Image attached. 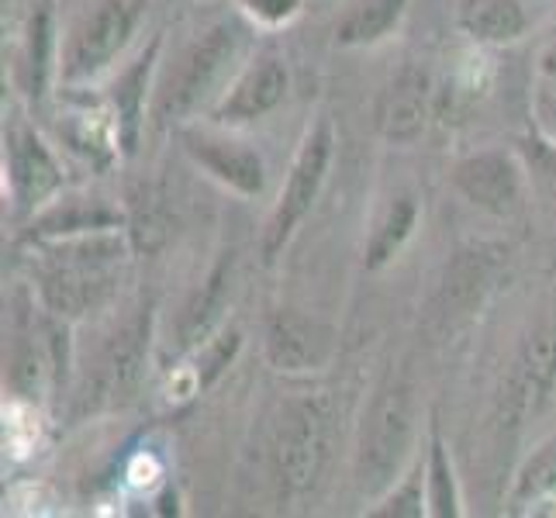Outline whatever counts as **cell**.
I'll list each match as a JSON object with an SVG mask.
<instances>
[{"instance_id":"cell-13","label":"cell","mask_w":556,"mask_h":518,"mask_svg":"<svg viewBox=\"0 0 556 518\" xmlns=\"http://www.w3.org/2000/svg\"><path fill=\"white\" fill-rule=\"evenodd\" d=\"M426 122H429V76L418 66H405L380 98V131L388 142H415Z\"/></svg>"},{"instance_id":"cell-29","label":"cell","mask_w":556,"mask_h":518,"mask_svg":"<svg viewBox=\"0 0 556 518\" xmlns=\"http://www.w3.org/2000/svg\"><path fill=\"white\" fill-rule=\"evenodd\" d=\"M540 118H543V125L549 128V136L556 139V101H553V98L540 104Z\"/></svg>"},{"instance_id":"cell-25","label":"cell","mask_w":556,"mask_h":518,"mask_svg":"<svg viewBox=\"0 0 556 518\" xmlns=\"http://www.w3.org/2000/svg\"><path fill=\"white\" fill-rule=\"evenodd\" d=\"M28 70H31V87L35 93H42L46 84V66H49V11L38 8L31 17V31H28Z\"/></svg>"},{"instance_id":"cell-22","label":"cell","mask_w":556,"mask_h":518,"mask_svg":"<svg viewBox=\"0 0 556 518\" xmlns=\"http://www.w3.org/2000/svg\"><path fill=\"white\" fill-rule=\"evenodd\" d=\"M426 484H429V515L435 518H456L459 515V497H456V477L450 467V456L439 432H432L429 446V464H426Z\"/></svg>"},{"instance_id":"cell-23","label":"cell","mask_w":556,"mask_h":518,"mask_svg":"<svg viewBox=\"0 0 556 518\" xmlns=\"http://www.w3.org/2000/svg\"><path fill=\"white\" fill-rule=\"evenodd\" d=\"M526 160H529L535 194L543 198L549 215L556 218V146L532 139V142H526Z\"/></svg>"},{"instance_id":"cell-14","label":"cell","mask_w":556,"mask_h":518,"mask_svg":"<svg viewBox=\"0 0 556 518\" xmlns=\"http://www.w3.org/2000/svg\"><path fill=\"white\" fill-rule=\"evenodd\" d=\"M556 380V329H540L519 353L511 374V412L515 418L535 415L553 391Z\"/></svg>"},{"instance_id":"cell-27","label":"cell","mask_w":556,"mask_h":518,"mask_svg":"<svg viewBox=\"0 0 556 518\" xmlns=\"http://www.w3.org/2000/svg\"><path fill=\"white\" fill-rule=\"evenodd\" d=\"M236 350H239V332H228V336L211 342L207 350H204V359H201V383L215 380L228 367V363H232Z\"/></svg>"},{"instance_id":"cell-3","label":"cell","mask_w":556,"mask_h":518,"mask_svg":"<svg viewBox=\"0 0 556 518\" xmlns=\"http://www.w3.org/2000/svg\"><path fill=\"white\" fill-rule=\"evenodd\" d=\"M239 49H242V31L236 25H215L211 31H204L198 42L180 55L177 70L169 73V80L163 84L156 98V118L160 122L190 118L225 80V73L232 70Z\"/></svg>"},{"instance_id":"cell-5","label":"cell","mask_w":556,"mask_h":518,"mask_svg":"<svg viewBox=\"0 0 556 518\" xmlns=\"http://www.w3.org/2000/svg\"><path fill=\"white\" fill-rule=\"evenodd\" d=\"M146 359H149V312H139L118 332L108 336V342L93 356L87 383L80 391L84 412H104L125 405L139 391Z\"/></svg>"},{"instance_id":"cell-6","label":"cell","mask_w":556,"mask_h":518,"mask_svg":"<svg viewBox=\"0 0 556 518\" xmlns=\"http://www.w3.org/2000/svg\"><path fill=\"white\" fill-rule=\"evenodd\" d=\"M329 160H332V125L321 118L304 136L294 166L287 173V184L280 190V201L270 215V225H266V239H263L266 260H277L280 249L291 242L294 228L308 218V211L315 207L318 190L325 184V173H329Z\"/></svg>"},{"instance_id":"cell-15","label":"cell","mask_w":556,"mask_h":518,"mask_svg":"<svg viewBox=\"0 0 556 518\" xmlns=\"http://www.w3.org/2000/svg\"><path fill=\"white\" fill-rule=\"evenodd\" d=\"M122 225V215L114 207L101 201H87V198H73L49 207L42 218L31 225V239H76V236H90V232H111V228Z\"/></svg>"},{"instance_id":"cell-26","label":"cell","mask_w":556,"mask_h":518,"mask_svg":"<svg viewBox=\"0 0 556 518\" xmlns=\"http://www.w3.org/2000/svg\"><path fill=\"white\" fill-rule=\"evenodd\" d=\"M421 511V488H418V477H408L405 484H394V494L383 502V508H377L374 515L380 518H418Z\"/></svg>"},{"instance_id":"cell-17","label":"cell","mask_w":556,"mask_h":518,"mask_svg":"<svg viewBox=\"0 0 556 518\" xmlns=\"http://www.w3.org/2000/svg\"><path fill=\"white\" fill-rule=\"evenodd\" d=\"M160 55V42H152L136 63H131L122 80L114 84V114H118V142L125 152H136L139 142V128L146 118V90H149V73L152 63Z\"/></svg>"},{"instance_id":"cell-18","label":"cell","mask_w":556,"mask_h":518,"mask_svg":"<svg viewBox=\"0 0 556 518\" xmlns=\"http://www.w3.org/2000/svg\"><path fill=\"white\" fill-rule=\"evenodd\" d=\"M228 280H232V253L218 260V266L211 270V277L194 294V301L184 308V318H180V345L184 350L201 345L207 339V332L215 329V321L222 318L225 301H228Z\"/></svg>"},{"instance_id":"cell-2","label":"cell","mask_w":556,"mask_h":518,"mask_svg":"<svg viewBox=\"0 0 556 518\" xmlns=\"http://www.w3.org/2000/svg\"><path fill=\"white\" fill-rule=\"evenodd\" d=\"M415 432V401L405 380H391L380 388L374 405L363 415L359 446H356V477L367 494H380L397 484Z\"/></svg>"},{"instance_id":"cell-8","label":"cell","mask_w":556,"mask_h":518,"mask_svg":"<svg viewBox=\"0 0 556 518\" xmlns=\"http://www.w3.org/2000/svg\"><path fill=\"white\" fill-rule=\"evenodd\" d=\"M453 184L473 207L491 215H515L522 207V166L508 152L491 149L459 160Z\"/></svg>"},{"instance_id":"cell-21","label":"cell","mask_w":556,"mask_h":518,"mask_svg":"<svg viewBox=\"0 0 556 518\" xmlns=\"http://www.w3.org/2000/svg\"><path fill=\"white\" fill-rule=\"evenodd\" d=\"M415 222H418V201L412 194L391 201V207L383 211V218L377 222L374 236L367 242V270H380V266H388L401 253V245L412 236Z\"/></svg>"},{"instance_id":"cell-10","label":"cell","mask_w":556,"mask_h":518,"mask_svg":"<svg viewBox=\"0 0 556 518\" xmlns=\"http://www.w3.org/2000/svg\"><path fill=\"white\" fill-rule=\"evenodd\" d=\"M329 332L308 315L294 308H280L266 321V359L280 374H308L329 359Z\"/></svg>"},{"instance_id":"cell-7","label":"cell","mask_w":556,"mask_h":518,"mask_svg":"<svg viewBox=\"0 0 556 518\" xmlns=\"http://www.w3.org/2000/svg\"><path fill=\"white\" fill-rule=\"evenodd\" d=\"M136 31V8L125 0H104L87 22L76 28L70 52H66V80H90L101 70L111 66V60L125 49V42Z\"/></svg>"},{"instance_id":"cell-24","label":"cell","mask_w":556,"mask_h":518,"mask_svg":"<svg viewBox=\"0 0 556 518\" xmlns=\"http://www.w3.org/2000/svg\"><path fill=\"white\" fill-rule=\"evenodd\" d=\"M556 491V439L549 446H543L535 453L526 470L519 473V497L529 502V497H543Z\"/></svg>"},{"instance_id":"cell-20","label":"cell","mask_w":556,"mask_h":518,"mask_svg":"<svg viewBox=\"0 0 556 518\" xmlns=\"http://www.w3.org/2000/svg\"><path fill=\"white\" fill-rule=\"evenodd\" d=\"M128 232H131V245L139 253H156V249L169 239V211H166V198L160 187L152 184H139L128 198Z\"/></svg>"},{"instance_id":"cell-9","label":"cell","mask_w":556,"mask_h":518,"mask_svg":"<svg viewBox=\"0 0 556 518\" xmlns=\"http://www.w3.org/2000/svg\"><path fill=\"white\" fill-rule=\"evenodd\" d=\"M8 177L17 211H35L63 187L60 163L28 125H14L8 131Z\"/></svg>"},{"instance_id":"cell-4","label":"cell","mask_w":556,"mask_h":518,"mask_svg":"<svg viewBox=\"0 0 556 518\" xmlns=\"http://www.w3.org/2000/svg\"><path fill=\"white\" fill-rule=\"evenodd\" d=\"M329 397H298L283 408L274 443V464L280 484L291 494H304L318 484L325 459H329Z\"/></svg>"},{"instance_id":"cell-16","label":"cell","mask_w":556,"mask_h":518,"mask_svg":"<svg viewBox=\"0 0 556 518\" xmlns=\"http://www.w3.org/2000/svg\"><path fill=\"white\" fill-rule=\"evenodd\" d=\"M526 11L519 0H464L459 4V28L473 42L505 46L526 35Z\"/></svg>"},{"instance_id":"cell-12","label":"cell","mask_w":556,"mask_h":518,"mask_svg":"<svg viewBox=\"0 0 556 518\" xmlns=\"http://www.w3.org/2000/svg\"><path fill=\"white\" fill-rule=\"evenodd\" d=\"M184 146L190 152V160H194L201 169H207L218 184L239 190L245 198H256L263 190L266 169H263V160L249 146L232 142V139H218V136H204V131L201 136L198 131H187Z\"/></svg>"},{"instance_id":"cell-11","label":"cell","mask_w":556,"mask_h":518,"mask_svg":"<svg viewBox=\"0 0 556 518\" xmlns=\"http://www.w3.org/2000/svg\"><path fill=\"white\" fill-rule=\"evenodd\" d=\"M287 90H291V73H287L283 60L263 55L260 63H253L239 76L232 93H225V101L215 111V122L222 125L256 122L263 114H270L277 104H283Z\"/></svg>"},{"instance_id":"cell-19","label":"cell","mask_w":556,"mask_h":518,"mask_svg":"<svg viewBox=\"0 0 556 518\" xmlns=\"http://www.w3.org/2000/svg\"><path fill=\"white\" fill-rule=\"evenodd\" d=\"M408 0H356L346 11V17L336 25L339 46H374L388 35L401 14H405Z\"/></svg>"},{"instance_id":"cell-28","label":"cell","mask_w":556,"mask_h":518,"mask_svg":"<svg viewBox=\"0 0 556 518\" xmlns=\"http://www.w3.org/2000/svg\"><path fill=\"white\" fill-rule=\"evenodd\" d=\"M242 8L266 25H283L298 14V0H242Z\"/></svg>"},{"instance_id":"cell-1","label":"cell","mask_w":556,"mask_h":518,"mask_svg":"<svg viewBox=\"0 0 556 518\" xmlns=\"http://www.w3.org/2000/svg\"><path fill=\"white\" fill-rule=\"evenodd\" d=\"M125 263V242L118 236L90 232L76 239H55L38 270V294L60 318L87 315L111 298Z\"/></svg>"},{"instance_id":"cell-30","label":"cell","mask_w":556,"mask_h":518,"mask_svg":"<svg viewBox=\"0 0 556 518\" xmlns=\"http://www.w3.org/2000/svg\"><path fill=\"white\" fill-rule=\"evenodd\" d=\"M540 66H543V73L549 76V80H556V42L543 52V60H540Z\"/></svg>"}]
</instances>
